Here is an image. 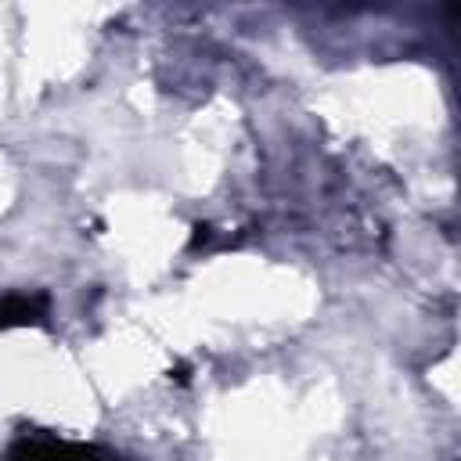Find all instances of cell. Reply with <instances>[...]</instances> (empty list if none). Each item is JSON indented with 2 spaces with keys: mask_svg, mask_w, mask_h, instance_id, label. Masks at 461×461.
I'll use <instances>...</instances> for the list:
<instances>
[{
  "mask_svg": "<svg viewBox=\"0 0 461 461\" xmlns=\"http://www.w3.org/2000/svg\"><path fill=\"white\" fill-rule=\"evenodd\" d=\"M104 447L94 443H72L54 436H22L7 447L4 461H94Z\"/></svg>",
  "mask_w": 461,
  "mask_h": 461,
  "instance_id": "cell-1",
  "label": "cell"
},
{
  "mask_svg": "<svg viewBox=\"0 0 461 461\" xmlns=\"http://www.w3.org/2000/svg\"><path fill=\"white\" fill-rule=\"evenodd\" d=\"M50 313V295L47 292H14L0 299V331L7 328H29V324H47Z\"/></svg>",
  "mask_w": 461,
  "mask_h": 461,
  "instance_id": "cell-2",
  "label": "cell"
},
{
  "mask_svg": "<svg viewBox=\"0 0 461 461\" xmlns=\"http://www.w3.org/2000/svg\"><path fill=\"white\" fill-rule=\"evenodd\" d=\"M209 238H212V227H209V223H194V227H191V249L209 245Z\"/></svg>",
  "mask_w": 461,
  "mask_h": 461,
  "instance_id": "cell-3",
  "label": "cell"
},
{
  "mask_svg": "<svg viewBox=\"0 0 461 461\" xmlns=\"http://www.w3.org/2000/svg\"><path fill=\"white\" fill-rule=\"evenodd\" d=\"M94 461H133V457H119V454H108V450H101Z\"/></svg>",
  "mask_w": 461,
  "mask_h": 461,
  "instance_id": "cell-4",
  "label": "cell"
}]
</instances>
